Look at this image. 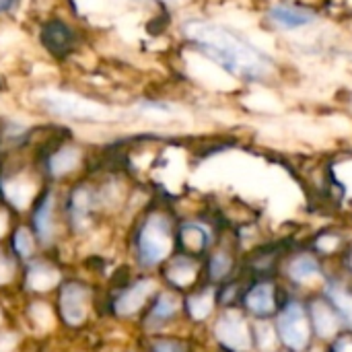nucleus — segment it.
Wrapping results in <instances>:
<instances>
[{
  "label": "nucleus",
  "mask_w": 352,
  "mask_h": 352,
  "mask_svg": "<svg viewBox=\"0 0 352 352\" xmlns=\"http://www.w3.org/2000/svg\"><path fill=\"white\" fill-rule=\"evenodd\" d=\"M4 89H6V80H4V76L0 74V93H2Z\"/></svg>",
  "instance_id": "7c9ffc66"
},
{
  "label": "nucleus",
  "mask_w": 352,
  "mask_h": 352,
  "mask_svg": "<svg viewBox=\"0 0 352 352\" xmlns=\"http://www.w3.org/2000/svg\"><path fill=\"white\" fill-rule=\"evenodd\" d=\"M214 336L221 346L229 352H248L254 344V336L243 314L235 309H227L219 318V322L214 324Z\"/></svg>",
  "instance_id": "423d86ee"
},
{
  "label": "nucleus",
  "mask_w": 352,
  "mask_h": 352,
  "mask_svg": "<svg viewBox=\"0 0 352 352\" xmlns=\"http://www.w3.org/2000/svg\"><path fill=\"white\" fill-rule=\"evenodd\" d=\"M266 19L270 27L278 31H301L314 27L320 21V14L314 8L295 2H276L268 8Z\"/></svg>",
  "instance_id": "6e6552de"
},
{
  "label": "nucleus",
  "mask_w": 352,
  "mask_h": 352,
  "mask_svg": "<svg viewBox=\"0 0 352 352\" xmlns=\"http://www.w3.org/2000/svg\"><path fill=\"white\" fill-rule=\"evenodd\" d=\"M233 268H235V258L229 250H214L210 256H208V264H206V270H208V278L210 283H225L231 278L233 274Z\"/></svg>",
  "instance_id": "5701e85b"
},
{
  "label": "nucleus",
  "mask_w": 352,
  "mask_h": 352,
  "mask_svg": "<svg viewBox=\"0 0 352 352\" xmlns=\"http://www.w3.org/2000/svg\"><path fill=\"white\" fill-rule=\"evenodd\" d=\"M41 107L58 118H68V120H101V113L97 107L91 103H85L82 99H76L72 95H62V93H50L39 99Z\"/></svg>",
  "instance_id": "9d476101"
},
{
  "label": "nucleus",
  "mask_w": 352,
  "mask_h": 352,
  "mask_svg": "<svg viewBox=\"0 0 352 352\" xmlns=\"http://www.w3.org/2000/svg\"><path fill=\"white\" fill-rule=\"evenodd\" d=\"M175 243L179 248V254L198 258L204 252H208V248L212 245V233L206 225L198 221H188L179 225L175 233Z\"/></svg>",
  "instance_id": "4468645a"
},
{
  "label": "nucleus",
  "mask_w": 352,
  "mask_h": 352,
  "mask_svg": "<svg viewBox=\"0 0 352 352\" xmlns=\"http://www.w3.org/2000/svg\"><path fill=\"white\" fill-rule=\"evenodd\" d=\"M136 2H153V4H161V6H171L177 0H136Z\"/></svg>",
  "instance_id": "c756f323"
},
{
  "label": "nucleus",
  "mask_w": 352,
  "mask_h": 352,
  "mask_svg": "<svg viewBox=\"0 0 352 352\" xmlns=\"http://www.w3.org/2000/svg\"><path fill=\"white\" fill-rule=\"evenodd\" d=\"M182 297L175 291H163L155 297L153 305L148 307L146 324L148 326H161L171 322L182 311Z\"/></svg>",
  "instance_id": "412c9836"
},
{
  "label": "nucleus",
  "mask_w": 352,
  "mask_h": 352,
  "mask_svg": "<svg viewBox=\"0 0 352 352\" xmlns=\"http://www.w3.org/2000/svg\"><path fill=\"white\" fill-rule=\"evenodd\" d=\"M0 192L6 204H10L16 210H25L31 206L35 198V182L25 171H6L0 177Z\"/></svg>",
  "instance_id": "9b49d317"
},
{
  "label": "nucleus",
  "mask_w": 352,
  "mask_h": 352,
  "mask_svg": "<svg viewBox=\"0 0 352 352\" xmlns=\"http://www.w3.org/2000/svg\"><path fill=\"white\" fill-rule=\"evenodd\" d=\"M309 320H311V330L318 338H334L338 336V330L342 324V320L338 318V314L332 309V305L326 299H318L314 301L309 307Z\"/></svg>",
  "instance_id": "f3484780"
},
{
  "label": "nucleus",
  "mask_w": 352,
  "mask_h": 352,
  "mask_svg": "<svg viewBox=\"0 0 352 352\" xmlns=\"http://www.w3.org/2000/svg\"><path fill=\"white\" fill-rule=\"evenodd\" d=\"M330 352H352V336L351 334L336 336V340H334V344H332V351Z\"/></svg>",
  "instance_id": "bb28decb"
},
{
  "label": "nucleus",
  "mask_w": 352,
  "mask_h": 352,
  "mask_svg": "<svg viewBox=\"0 0 352 352\" xmlns=\"http://www.w3.org/2000/svg\"><path fill=\"white\" fill-rule=\"evenodd\" d=\"M6 229H8V212H6L4 204H0V237L6 233Z\"/></svg>",
  "instance_id": "c85d7f7f"
},
{
  "label": "nucleus",
  "mask_w": 352,
  "mask_h": 352,
  "mask_svg": "<svg viewBox=\"0 0 352 352\" xmlns=\"http://www.w3.org/2000/svg\"><path fill=\"white\" fill-rule=\"evenodd\" d=\"M155 280L153 278H140L136 283H132L130 287L122 289L113 303H111V309L118 318H130L134 316L136 311H140L146 301L151 299V295L155 293Z\"/></svg>",
  "instance_id": "f8f14e48"
},
{
  "label": "nucleus",
  "mask_w": 352,
  "mask_h": 352,
  "mask_svg": "<svg viewBox=\"0 0 352 352\" xmlns=\"http://www.w3.org/2000/svg\"><path fill=\"white\" fill-rule=\"evenodd\" d=\"M134 254L142 268H155L165 262L175 248V233L169 214L161 210L148 212L136 227Z\"/></svg>",
  "instance_id": "f03ea898"
},
{
  "label": "nucleus",
  "mask_w": 352,
  "mask_h": 352,
  "mask_svg": "<svg viewBox=\"0 0 352 352\" xmlns=\"http://www.w3.org/2000/svg\"><path fill=\"white\" fill-rule=\"evenodd\" d=\"M285 276L293 285H309L322 276V264L316 258V254L299 252V254H293L291 258H287Z\"/></svg>",
  "instance_id": "dca6fc26"
},
{
  "label": "nucleus",
  "mask_w": 352,
  "mask_h": 352,
  "mask_svg": "<svg viewBox=\"0 0 352 352\" xmlns=\"http://www.w3.org/2000/svg\"><path fill=\"white\" fill-rule=\"evenodd\" d=\"M184 41L243 82H270L276 76V62L250 37L229 25L208 19H188L179 27Z\"/></svg>",
  "instance_id": "f257e3e1"
},
{
  "label": "nucleus",
  "mask_w": 352,
  "mask_h": 352,
  "mask_svg": "<svg viewBox=\"0 0 352 352\" xmlns=\"http://www.w3.org/2000/svg\"><path fill=\"white\" fill-rule=\"evenodd\" d=\"M198 270H200L198 258L177 254L169 260V264L165 268V280L175 289H188L196 283Z\"/></svg>",
  "instance_id": "a211bd4d"
},
{
  "label": "nucleus",
  "mask_w": 352,
  "mask_h": 352,
  "mask_svg": "<svg viewBox=\"0 0 352 352\" xmlns=\"http://www.w3.org/2000/svg\"><path fill=\"white\" fill-rule=\"evenodd\" d=\"M324 299L332 305L344 326L352 328V289L340 280H328L324 287Z\"/></svg>",
  "instance_id": "aec40b11"
},
{
  "label": "nucleus",
  "mask_w": 352,
  "mask_h": 352,
  "mask_svg": "<svg viewBox=\"0 0 352 352\" xmlns=\"http://www.w3.org/2000/svg\"><path fill=\"white\" fill-rule=\"evenodd\" d=\"M58 227V214H56V194L45 192L43 198L33 208V231L35 237H39L45 245L54 241Z\"/></svg>",
  "instance_id": "2eb2a0df"
},
{
  "label": "nucleus",
  "mask_w": 352,
  "mask_h": 352,
  "mask_svg": "<svg viewBox=\"0 0 352 352\" xmlns=\"http://www.w3.org/2000/svg\"><path fill=\"white\" fill-rule=\"evenodd\" d=\"M14 272H16V264H14V260H12L4 250H0V287H2V285L12 283Z\"/></svg>",
  "instance_id": "393cba45"
},
{
  "label": "nucleus",
  "mask_w": 352,
  "mask_h": 352,
  "mask_svg": "<svg viewBox=\"0 0 352 352\" xmlns=\"http://www.w3.org/2000/svg\"><path fill=\"white\" fill-rule=\"evenodd\" d=\"M21 6V0H0V19L12 16Z\"/></svg>",
  "instance_id": "cd10ccee"
},
{
  "label": "nucleus",
  "mask_w": 352,
  "mask_h": 352,
  "mask_svg": "<svg viewBox=\"0 0 352 352\" xmlns=\"http://www.w3.org/2000/svg\"><path fill=\"white\" fill-rule=\"evenodd\" d=\"M12 250L21 260H29L35 252V235L29 227H16L12 233Z\"/></svg>",
  "instance_id": "b1692460"
},
{
  "label": "nucleus",
  "mask_w": 352,
  "mask_h": 352,
  "mask_svg": "<svg viewBox=\"0 0 352 352\" xmlns=\"http://www.w3.org/2000/svg\"><path fill=\"white\" fill-rule=\"evenodd\" d=\"M82 163V151L74 142H60L45 155V173L54 179L66 177Z\"/></svg>",
  "instance_id": "ddd939ff"
},
{
  "label": "nucleus",
  "mask_w": 352,
  "mask_h": 352,
  "mask_svg": "<svg viewBox=\"0 0 352 352\" xmlns=\"http://www.w3.org/2000/svg\"><path fill=\"white\" fill-rule=\"evenodd\" d=\"M153 352H188V346L175 338H159L153 342Z\"/></svg>",
  "instance_id": "a878e982"
},
{
  "label": "nucleus",
  "mask_w": 352,
  "mask_h": 352,
  "mask_svg": "<svg viewBox=\"0 0 352 352\" xmlns=\"http://www.w3.org/2000/svg\"><path fill=\"white\" fill-rule=\"evenodd\" d=\"M37 37L47 56L58 62L70 60L82 47V31L70 19H64L60 14L47 16L39 25Z\"/></svg>",
  "instance_id": "20e7f679"
},
{
  "label": "nucleus",
  "mask_w": 352,
  "mask_h": 352,
  "mask_svg": "<svg viewBox=\"0 0 352 352\" xmlns=\"http://www.w3.org/2000/svg\"><path fill=\"white\" fill-rule=\"evenodd\" d=\"M99 204H101L99 190L91 188L89 184L74 186L70 196H68V206H66L70 225L74 229L82 231L93 221V214L99 210Z\"/></svg>",
  "instance_id": "1a4fd4ad"
},
{
  "label": "nucleus",
  "mask_w": 352,
  "mask_h": 352,
  "mask_svg": "<svg viewBox=\"0 0 352 352\" xmlns=\"http://www.w3.org/2000/svg\"><path fill=\"white\" fill-rule=\"evenodd\" d=\"M241 303L243 309L258 322H266L272 316H276V311L280 309V301H278V291H276V283L270 280L268 276H262L258 280H254L243 293H241Z\"/></svg>",
  "instance_id": "39448f33"
},
{
  "label": "nucleus",
  "mask_w": 352,
  "mask_h": 352,
  "mask_svg": "<svg viewBox=\"0 0 352 352\" xmlns=\"http://www.w3.org/2000/svg\"><path fill=\"white\" fill-rule=\"evenodd\" d=\"M214 303H217V291H214V287H204V289H200V291H196L194 295L188 297L186 309H188V314H190L192 320L202 322V320H206L212 314Z\"/></svg>",
  "instance_id": "4be33fe9"
},
{
  "label": "nucleus",
  "mask_w": 352,
  "mask_h": 352,
  "mask_svg": "<svg viewBox=\"0 0 352 352\" xmlns=\"http://www.w3.org/2000/svg\"><path fill=\"white\" fill-rule=\"evenodd\" d=\"M58 283H60V270L45 260L31 262L25 272V287L35 293L52 291L54 287H58Z\"/></svg>",
  "instance_id": "6ab92c4d"
},
{
  "label": "nucleus",
  "mask_w": 352,
  "mask_h": 352,
  "mask_svg": "<svg viewBox=\"0 0 352 352\" xmlns=\"http://www.w3.org/2000/svg\"><path fill=\"white\" fill-rule=\"evenodd\" d=\"M91 297H93L91 289L82 283L70 280V283L62 285L58 307H60V316H62L64 324H68L72 328L82 326L89 316Z\"/></svg>",
  "instance_id": "0eeeda50"
},
{
  "label": "nucleus",
  "mask_w": 352,
  "mask_h": 352,
  "mask_svg": "<svg viewBox=\"0 0 352 352\" xmlns=\"http://www.w3.org/2000/svg\"><path fill=\"white\" fill-rule=\"evenodd\" d=\"M276 338L289 352H305L309 349L314 330L307 307L299 299H287L276 311Z\"/></svg>",
  "instance_id": "7ed1b4c3"
}]
</instances>
